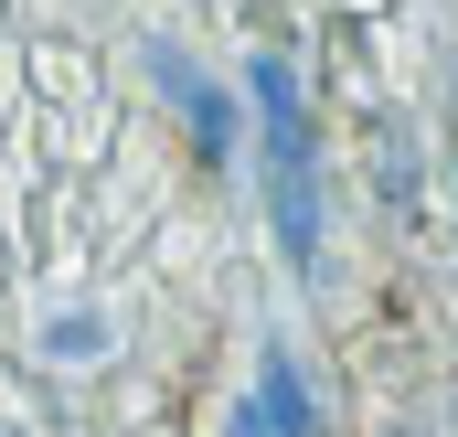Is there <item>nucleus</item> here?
Listing matches in <instances>:
<instances>
[{"instance_id":"f257e3e1","label":"nucleus","mask_w":458,"mask_h":437,"mask_svg":"<svg viewBox=\"0 0 458 437\" xmlns=\"http://www.w3.org/2000/svg\"><path fill=\"white\" fill-rule=\"evenodd\" d=\"M256 160H267V224L288 267H320V150H310V107L299 75L267 54L256 64Z\"/></svg>"},{"instance_id":"f03ea898","label":"nucleus","mask_w":458,"mask_h":437,"mask_svg":"<svg viewBox=\"0 0 458 437\" xmlns=\"http://www.w3.org/2000/svg\"><path fill=\"white\" fill-rule=\"evenodd\" d=\"M225 437H310V384H299V363L288 352H267L256 363V395H245V416Z\"/></svg>"}]
</instances>
